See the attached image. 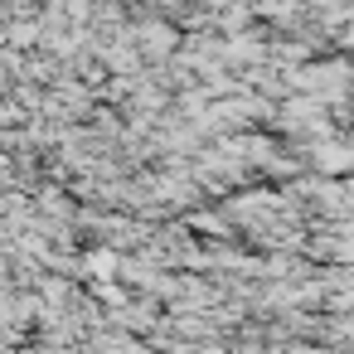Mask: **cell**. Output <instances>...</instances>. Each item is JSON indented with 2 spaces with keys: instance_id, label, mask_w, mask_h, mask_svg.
<instances>
[{
  "instance_id": "6da1fadb",
  "label": "cell",
  "mask_w": 354,
  "mask_h": 354,
  "mask_svg": "<svg viewBox=\"0 0 354 354\" xmlns=\"http://www.w3.org/2000/svg\"><path fill=\"white\" fill-rule=\"evenodd\" d=\"M0 175H6V151H0Z\"/></svg>"
}]
</instances>
